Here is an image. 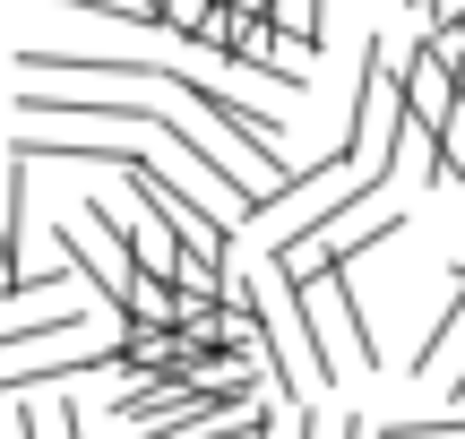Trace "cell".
Segmentation results:
<instances>
[{
	"label": "cell",
	"instance_id": "cell-1",
	"mask_svg": "<svg viewBox=\"0 0 465 439\" xmlns=\"http://www.w3.org/2000/svg\"><path fill=\"white\" fill-rule=\"evenodd\" d=\"M284 285H293V276H284ZM293 302H302V327H311L319 388H336L345 371H380V345H371V319H362V293H353V268L293 285Z\"/></svg>",
	"mask_w": 465,
	"mask_h": 439
},
{
	"label": "cell",
	"instance_id": "cell-2",
	"mask_svg": "<svg viewBox=\"0 0 465 439\" xmlns=\"http://www.w3.org/2000/svg\"><path fill=\"white\" fill-rule=\"evenodd\" d=\"M95 362H113V337H104V345H78V337H61V345H35V354L0 362V405H9V396L69 388V379H78V371H95Z\"/></svg>",
	"mask_w": 465,
	"mask_h": 439
},
{
	"label": "cell",
	"instance_id": "cell-3",
	"mask_svg": "<svg viewBox=\"0 0 465 439\" xmlns=\"http://www.w3.org/2000/svg\"><path fill=\"white\" fill-rule=\"evenodd\" d=\"M457 371H465V268L449 285V310L431 319V345L414 354V379H457Z\"/></svg>",
	"mask_w": 465,
	"mask_h": 439
},
{
	"label": "cell",
	"instance_id": "cell-4",
	"mask_svg": "<svg viewBox=\"0 0 465 439\" xmlns=\"http://www.w3.org/2000/svg\"><path fill=\"white\" fill-rule=\"evenodd\" d=\"M61 337H86V310H69V302H44L35 319H0V362L35 354V345H61Z\"/></svg>",
	"mask_w": 465,
	"mask_h": 439
},
{
	"label": "cell",
	"instance_id": "cell-5",
	"mask_svg": "<svg viewBox=\"0 0 465 439\" xmlns=\"http://www.w3.org/2000/svg\"><path fill=\"white\" fill-rule=\"evenodd\" d=\"M267 26H276L284 44L319 52V44H328V0H267Z\"/></svg>",
	"mask_w": 465,
	"mask_h": 439
},
{
	"label": "cell",
	"instance_id": "cell-6",
	"mask_svg": "<svg viewBox=\"0 0 465 439\" xmlns=\"http://www.w3.org/2000/svg\"><path fill=\"white\" fill-rule=\"evenodd\" d=\"M380 439H465V414H397V423H380Z\"/></svg>",
	"mask_w": 465,
	"mask_h": 439
},
{
	"label": "cell",
	"instance_id": "cell-7",
	"mask_svg": "<svg viewBox=\"0 0 465 439\" xmlns=\"http://www.w3.org/2000/svg\"><path fill=\"white\" fill-rule=\"evenodd\" d=\"M35 439H86V414L69 405V396L44 388V405H35Z\"/></svg>",
	"mask_w": 465,
	"mask_h": 439
},
{
	"label": "cell",
	"instance_id": "cell-8",
	"mask_svg": "<svg viewBox=\"0 0 465 439\" xmlns=\"http://www.w3.org/2000/svg\"><path fill=\"white\" fill-rule=\"evenodd\" d=\"M52 9H78V17H104V26H155L147 0H52Z\"/></svg>",
	"mask_w": 465,
	"mask_h": 439
},
{
	"label": "cell",
	"instance_id": "cell-9",
	"mask_svg": "<svg viewBox=\"0 0 465 439\" xmlns=\"http://www.w3.org/2000/svg\"><path fill=\"white\" fill-rule=\"evenodd\" d=\"M311 439H371V423L336 405V414H311Z\"/></svg>",
	"mask_w": 465,
	"mask_h": 439
},
{
	"label": "cell",
	"instance_id": "cell-10",
	"mask_svg": "<svg viewBox=\"0 0 465 439\" xmlns=\"http://www.w3.org/2000/svg\"><path fill=\"white\" fill-rule=\"evenodd\" d=\"M414 9H422V26H440V34L465 26V0H414Z\"/></svg>",
	"mask_w": 465,
	"mask_h": 439
},
{
	"label": "cell",
	"instance_id": "cell-11",
	"mask_svg": "<svg viewBox=\"0 0 465 439\" xmlns=\"http://www.w3.org/2000/svg\"><path fill=\"white\" fill-rule=\"evenodd\" d=\"M449 405H457V414H465V371H457V379H449Z\"/></svg>",
	"mask_w": 465,
	"mask_h": 439
}]
</instances>
